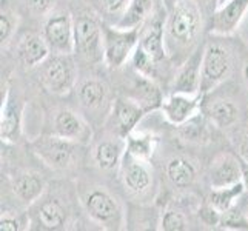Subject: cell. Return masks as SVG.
I'll use <instances>...</instances> for the list:
<instances>
[{
	"instance_id": "6da1fadb",
	"label": "cell",
	"mask_w": 248,
	"mask_h": 231,
	"mask_svg": "<svg viewBox=\"0 0 248 231\" xmlns=\"http://www.w3.org/2000/svg\"><path fill=\"white\" fill-rule=\"evenodd\" d=\"M205 27L207 22L196 0H177L168 8L164 25V42L171 65L179 68L194 53Z\"/></svg>"
},
{
	"instance_id": "7a4b0ae2",
	"label": "cell",
	"mask_w": 248,
	"mask_h": 231,
	"mask_svg": "<svg viewBox=\"0 0 248 231\" xmlns=\"http://www.w3.org/2000/svg\"><path fill=\"white\" fill-rule=\"evenodd\" d=\"M165 17L167 8L164 3H160L155 14L150 17V20L142 27L139 45L131 57L133 70L153 80L159 79L162 65L167 62L171 63L164 42Z\"/></svg>"
},
{
	"instance_id": "3957f363",
	"label": "cell",
	"mask_w": 248,
	"mask_h": 231,
	"mask_svg": "<svg viewBox=\"0 0 248 231\" xmlns=\"http://www.w3.org/2000/svg\"><path fill=\"white\" fill-rule=\"evenodd\" d=\"M79 203L88 219L100 228L119 231L126 225V213L122 202L105 186L93 185L82 190Z\"/></svg>"
},
{
	"instance_id": "277c9868",
	"label": "cell",
	"mask_w": 248,
	"mask_h": 231,
	"mask_svg": "<svg viewBox=\"0 0 248 231\" xmlns=\"http://www.w3.org/2000/svg\"><path fill=\"white\" fill-rule=\"evenodd\" d=\"M74 57L83 65L104 62V20L90 10L74 15Z\"/></svg>"
},
{
	"instance_id": "5b68a950",
	"label": "cell",
	"mask_w": 248,
	"mask_h": 231,
	"mask_svg": "<svg viewBox=\"0 0 248 231\" xmlns=\"http://www.w3.org/2000/svg\"><path fill=\"white\" fill-rule=\"evenodd\" d=\"M78 63L74 54H51L37 66L40 85L49 94L66 96L79 82Z\"/></svg>"
},
{
	"instance_id": "8992f818",
	"label": "cell",
	"mask_w": 248,
	"mask_h": 231,
	"mask_svg": "<svg viewBox=\"0 0 248 231\" xmlns=\"http://www.w3.org/2000/svg\"><path fill=\"white\" fill-rule=\"evenodd\" d=\"M31 150L44 164L54 171H68L82 157V143L56 134L39 136L31 142Z\"/></svg>"
},
{
	"instance_id": "52a82bcc",
	"label": "cell",
	"mask_w": 248,
	"mask_h": 231,
	"mask_svg": "<svg viewBox=\"0 0 248 231\" xmlns=\"http://www.w3.org/2000/svg\"><path fill=\"white\" fill-rule=\"evenodd\" d=\"M233 70V54L220 42H207L203 45L202 74H201V94H208L224 83Z\"/></svg>"
},
{
	"instance_id": "ba28073f",
	"label": "cell",
	"mask_w": 248,
	"mask_h": 231,
	"mask_svg": "<svg viewBox=\"0 0 248 231\" xmlns=\"http://www.w3.org/2000/svg\"><path fill=\"white\" fill-rule=\"evenodd\" d=\"M140 30H125L104 22V63L109 70H119L131 61L139 45Z\"/></svg>"
},
{
	"instance_id": "9c48e42d",
	"label": "cell",
	"mask_w": 248,
	"mask_h": 231,
	"mask_svg": "<svg viewBox=\"0 0 248 231\" xmlns=\"http://www.w3.org/2000/svg\"><path fill=\"white\" fill-rule=\"evenodd\" d=\"M117 171L128 194L136 199L150 198L155 188V171L151 168V162L142 160L126 151Z\"/></svg>"
},
{
	"instance_id": "30bf717a",
	"label": "cell",
	"mask_w": 248,
	"mask_h": 231,
	"mask_svg": "<svg viewBox=\"0 0 248 231\" xmlns=\"http://www.w3.org/2000/svg\"><path fill=\"white\" fill-rule=\"evenodd\" d=\"M28 215L31 220V228L44 231L63 230L66 228V225H70L71 217L66 202H63L57 196H51L46 193L28 208Z\"/></svg>"
},
{
	"instance_id": "8fae6325",
	"label": "cell",
	"mask_w": 248,
	"mask_h": 231,
	"mask_svg": "<svg viewBox=\"0 0 248 231\" xmlns=\"http://www.w3.org/2000/svg\"><path fill=\"white\" fill-rule=\"evenodd\" d=\"M76 97H78L80 109L91 117H108L107 113L111 111L114 102H111L109 85L97 76H90L79 80L76 85Z\"/></svg>"
},
{
	"instance_id": "7c38bea8",
	"label": "cell",
	"mask_w": 248,
	"mask_h": 231,
	"mask_svg": "<svg viewBox=\"0 0 248 231\" xmlns=\"http://www.w3.org/2000/svg\"><path fill=\"white\" fill-rule=\"evenodd\" d=\"M42 36L51 54H74V15L68 11H54L46 15Z\"/></svg>"
},
{
	"instance_id": "4fadbf2b",
	"label": "cell",
	"mask_w": 248,
	"mask_h": 231,
	"mask_svg": "<svg viewBox=\"0 0 248 231\" xmlns=\"http://www.w3.org/2000/svg\"><path fill=\"white\" fill-rule=\"evenodd\" d=\"M145 111L138 102L131 97H117L108 114V125L111 133L121 138H126L133 130H136L143 121Z\"/></svg>"
},
{
	"instance_id": "5bb4252c",
	"label": "cell",
	"mask_w": 248,
	"mask_h": 231,
	"mask_svg": "<svg viewBox=\"0 0 248 231\" xmlns=\"http://www.w3.org/2000/svg\"><path fill=\"white\" fill-rule=\"evenodd\" d=\"M202 100H203V94L201 92L198 94L171 92L170 96L164 97V102L160 105L162 116L171 125L179 126L201 113Z\"/></svg>"
},
{
	"instance_id": "9a60e30c",
	"label": "cell",
	"mask_w": 248,
	"mask_h": 231,
	"mask_svg": "<svg viewBox=\"0 0 248 231\" xmlns=\"http://www.w3.org/2000/svg\"><path fill=\"white\" fill-rule=\"evenodd\" d=\"M22 119L23 100L11 87L5 90L2 102V116H0V138L5 143H17L22 138Z\"/></svg>"
},
{
	"instance_id": "2e32d148",
	"label": "cell",
	"mask_w": 248,
	"mask_h": 231,
	"mask_svg": "<svg viewBox=\"0 0 248 231\" xmlns=\"http://www.w3.org/2000/svg\"><path fill=\"white\" fill-rule=\"evenodd\" d=\"M53 134L83 145L91 139L93 131L91 123L83 114L70 108H62L56 111L53 117Z\"/></svg>"
},
{
	"instance_id": "e0dca14e",
	"label": "cell",
	"mask_w": 248,
	"mask_h": 231,
	"mask_svg": "<svg viewBox=\"0 0 248 231\" xmlns=\"http://www.w3.org/2000/svg\"><path fill=\"white\" fill-rule=\"evenodd\" d=\"M248 13V0H227L222 3L210 23L215 36H232L241 27Z\"/></svg>"
},
{
	"instance_id": "ac0fdd59",
	"label": "cell",
	"mask_w": 248,
	"mask_h": 231,
	"mask_svg": "<svg viewBox=\"0 0 248 231\" xmlns=\"http://www.w3.org/2000/svg\"><path fill=\"white\" fill-rule=\"evenodd\" d=\"M13 194L25 208H30L46 193V182L36 171H17L10 179Z\"/></svg>"
},
{
	"instance_id": "d6986e66",
	"label": "cell",
	"mask_w": 248,
	"mask_h": 231,
	"mask_svg": "<svg viewBox=\"0 0 248 231\" xmlns=\"http://www.w3.org/2000/svg\"><path fill=\"white\" fill-rule=\"evenodd\" d=\"M208 182L211 188L230 186L242 182V160L232 153H222L213 159L208 168Z\"/></svg>"
},
{
	"instance_id": "ffe728a7",
	"label": "cell",
	"mask_w": 248,
	"mask_h": 231,
	"mask_svg": "<svg viewBox=\"0 0 248 231\" xmlns=\"http://www.w3.org/2000/svg\"><path fill=\"white\" fill-rule=\"evenodd\" d=\"M126 153V140L121 136L113 134L94 145L91 157L94 165L102 171H117Z\"/></svg>"
},
{
	"instance_id": "44dd1931",
	"label": "cell",
	"mask_w": 248,
	"mask_h": 231,
	"mask_svg": "<svg viewBox=\"0 0 248 231\" xmlns=\"http://www.w3.org/2000/svg\"><path fill=\"white\" fill-rule=\"evenodd\" d=\"M202 56L203 45H199L194 53L179 66V71L174 76L171 92H186L198 94L201 90V74H202Z\"/></svg>"
},
{
	"instance_id": "7402d4cb",
	"label": "cell",
	"mask_w": 248,
	"mask_h": 231,
	"mask_svg": "<svg viewBox=\"0 0 248 231\" xmlns=\"http://www.w3.org/2000/svg\"><path fill=\"white\" fill-rule=\"evenodd\" d=\"M51 56V49L44 36L27 32L17 44V57L27 68H37Z\"/></svg>"
},
{
	"instance_id": "603a6c76",
	"label": "cell",
	"mask_w": 248,
	"mask_h": 231,
	"mask_svg": "<svg viewBox=\"0 0 248 231\" xmlns=\"http://www.w3.org/2000/svg\"><path fill=\"white\" fill-rule=\"evenodd\" d=\"M130 97L138 102L147 113L156 111L157 108H160L162 102H164V96H162V91L156 80L148 79V77L139 73H136V77L133 79Z\"/></svg>"
},
{
	"instance_id": "cb8c5ba5",
	"label": "cell",
	"mask_w": 248,
	"mask_h": 231,
	"mask_svg": "<svg viewBox=\"0 0 248 231\" xmlns=\"http://www.w3.org/2000/svg\"><path fill=\"white\" fill-rule=\"evenodd\" d=\"M165 176L174 188H188L198 179V168L188 157L174 156L165 164Z\"/></svg>"
},
{
	"instance_id": "d4e9b609",
	"label": "cell",
	"mask_w": 248,
	"mask_h": 231,
	"mask_svg": "<svg viewBox=\"0 0 248 231\" xmlns=\"http://www.w3.org/2000/svg\"><path fill=\"white\" fill-rule=\"evenodd\" d=\"M239 116H241L239 107L228 99H215L205 107V117L219 130H227V128L236 125Z\"/></svg>"
},
{
	"instance_id": "484cf974",
	"label": "cell",
	"mask_w": 248,
	"mask_h": 231,
	"mask_svg": "<svg viewBox=\"0 0 248 231\" xmlns=\"http://www.w3.org/2000/svg\"><path fill=\"white\" fill-rule=\"evenodd\" d=\"M157 2L159 0H131L130 6L126 8L125 14L116 23V27L125 30H133V28L140 30L157 10L159 6Z\"/></svg>"
},
{
	"instance_id": "4316f807",
	"label": "cell",
	"mask_w": 248,
	"mask_h": 231,
	"mask_svg": "<svg viewBox=\"0 0 248 231\" xmlns=\"http://www.w3.org/2000/svg\"><path fill=\"white\" fill-rule=\"evenodd\" d=\"M126 140V151L133 154V156L139 157L142 160H148L151 162L153 156H155V151L157 147L159 138L150 131V130H143V128H136L130 134L125 138Z\"/></svg>"
},
{
	"instance_id": "83f0119b",
	"label": "cell",
	"mask_w": 248,
	"mask_h": 231,
	"mask_svg": "<svg viewBox=\"0 0 248 231\" xmlns=\"http://www.w3.org/2000/svg\"><path fill=\"white\" fill-rule=\"evenodd\" d=\"M245 191L247 190H245L244 182H237V184L230 185V186L211 188V191L207 198V202L210 205H213L216 210H219L220 213H224L241 200L242 196L245 194Z\"/></svg>"
},
{
	"instance_id": "f1b7e54d",
	"label": "cell",
	"mask_w": 248,
	"mask_h": 231,
	"mask_svg": "<svg viewBox=\"0 0 248 231\" xmlns=\"http://www.w3.org/2000/svg\"><path fill=\"white\" fill-rule=\"evenodd\" d=\"M190 219L186 217L182 208H177L176 205H170L159 215V230L164 231H185L190 230Z\"/></svg>"
},
{
	"instance_id": "f546056e",
	"label": "cell",
	"mask_w": 248,
	"mask_h": 231,
	"mask_svg": "<svg viewBox=\"0 0 248 231\" xmlns=\"http://www.w3.org/2000/svg\"><path fill=\"white\" fill-rule=\"evenodd\" d=\"M130 3L131 0H97L102 20L109 25H116L122 19Z\"/></svg>"
},
{
	"instance_id": "4dcf8cb0",
	"label": "cell",
	"mask_w": 248,
	"mask_h": 231,
	"mask_svg": "<svg viewBox=\"0 0 248 231\" xmlns=\"http://www.w3.org/2000/svg\"><path fill=\"white\" fill-rule=\"evenodd\" d=\"M179 128H181L182 139H185L188 142L201 143V142L208 139V128L205 126V122H203V119L201 117V113L196 114L188 122L179 125Z\"/></svg>"
},
{
	"instance_id": "1f68e13d",
	"label": "cell",
	"mask_w": 248,
	"mask_h": 231,
	"mask_svg": "<svg viewBox=\"0 0 248 231\" xmlns=\"http://www.w3.org/2000/svg\"><path fill=\"white\" fill-rule=\"evenodd\" d=\"M241 202V200H239ZM239 202L232 208L222 213L219 228L222 230H248V217L245 215V208H242Z\"/></svg>"
},
{
	"instance_id": "d6a6232c",
	"label": "cell",
	"mask_w": 248,
	"mask_h": 231,
	"mask_svg": "<svg viewBox=\"0 0 248 231\" xmlns=\"http://www.w3.org/2000/svg\"><path fill=\"white\" fill-rule=\"evenodd\" d=\"M31 228V220L28 213H14L3 211L0 217V230L2 231H23Z\"/></svg>"
},
{
	"instance_id": "836d02e7",
	"label": "cell",
	"mask_w": 248,
	"mask_h": 231,
	"mask_svg": "<svg viewBox=\"0 0 248 231\" xmlns=\"http://www.w3.org/2000/svg\"><path fill=\"white\" fill-rule=\"evenodd\" d=\"M19 25V17L8 6H2V14H0V42L2 46H6L13 39L14 32Z\"/></svg>"
},
{
	"instance_id": "e575fe53",
	"label": "cell",
	"mask_w": 248,
	"mask_h": 231,
	"mask_svg": "<svg viewBox=\"0 0 248 231\" xmlns=\"http://www.w3.org/2000/svg\"><path fill=\"white\" fill-rule=\"evenodd\" d=\"M196 213H198V216H199V219H201V222L203 225L219 228V222H220L222 213L219 210H216L213 205H210L207 200L199 205V208Z\"/></svg>"
},
{
	"instance_id": "d590c367",
	"label": "cell",
	"mask_w": 248,
	"mask_h": 231,
	"mask_svg": "<svg viewBox=\"0 0 248 231\" xmlns=\"http://www.w3.org/2000/svg\"><path fill=\"white\" fill-rule=\"evenodd\" d=\"M54 0H25L28 11L37 17H44L51 13Z\"/></svg>"
},
{
	"instance_id": "8d00e7d4",
	"label": "cell",
	"mask_w": 248,
	"mask_h": 231,
	"mask_svg": "<svg viewBox=\"0 0 248 231\" xmlns=\"http://www.w3.org/2000/svg\"><path fill=\"white\" fill-rule=\"evenodd\" d=\"M201 6V11L205 17V22H207V27H210V23L215 17L217 8L220 6V0H196Z\"/></svg>"
},
{
	"instance_id": "74e56055",
	"label": "cell",
	"mask_w": 248,
	"mask_h": 231,
	"mask_svg": "<svg viewBox=\"0 0 248 231\" xmlns=\"http://www.w3.org/2000/svg\"><path fill=\"white\" fill-rule=\"evenodd\" d=\"M237 154H239V157H241L242 162L248 164V126H247V130L244 131V134L241 136V139H239Z\"/></svg>"
},
{
	"instance_id": "f35d334b",
	"label": "cell",
	"mask_w": 248,
	"mask_h": 231,
	"mask_svg": "<svg viewBox=\"0 0 248 231\" xmlns=\"http://www.w3.org/2000/svg\"><path fill=\"white\" fill-rule=\"evenodd\" d=\"M242 182L245 185V190L248 191V164L242 162Z\"/></svg>"
},
{
	"instance_id": "ab89813d",
	"label": "cell",
	"mask_w": 248,
	"mask_h": 231,
	"mask_svg": "<svg viewBox=\"0 0 248 231\" xmlns=\"http://www.w3.org/2000/svg\"><path fill=\"white\" fill-rule=\"evenodd\" d=\"M242 80H244L245 87L248 90V59H247V61L244 62V65H242Z\"/></svg>"
},
{
	"instance_id": "60d3db41",
	"label": "cell",
	"mask_w": 248,
	"mask_h": 231,
	"mask_svg": "<svg viewBox=\"0 0 248 231\" xmlns=\"http://www.w3.org/2000/svg\"><path fill=\"white\" fill-rule=\"evenodd\" d=\"M176 2H177V0H162V3H164V6L167 8V10H168V8L173 6Z\"/></svg>"
},
{
	"instance_id": "b9f144b4",
	"label": "cell",
	"mask_w": 248,
	"mask_h": 231,
	"mask_svg": "<svg viewBox=\"0 0 248 231\" xmlns=\"http://www.w3.org/2000/svg\"><path fill=\"white\" fill-rule=\"evenodd\" d=\"M245 215H247V217H248V203H247V207H245Z\"/></svg>"
},
{
	"instance_id": "7bdbcfd3",
	"label": "cell",
	"mask_w": 248,
	"mask_h": 231,
	"mask_svg": "<svg viewBox=\"0 0 248 231\" xmlns=\"http://www.w3.org/2000/svg\"><path fill=\"white\" fill-rule=\"evenodd\" d=\"M225 2H227V0H220V5H222V3H225Z\"/></svg>"
}]
</instances>
